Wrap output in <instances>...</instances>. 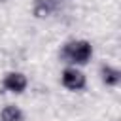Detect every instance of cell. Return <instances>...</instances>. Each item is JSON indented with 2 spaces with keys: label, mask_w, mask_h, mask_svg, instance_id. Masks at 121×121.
<instances>
[{
  "label": "cell",
  "mask_w": 121,
  "mask_h": 121,
  "mask_svg": "<svg viewBox=\"0 0 121 121\" xmlns=\"http://www.w3.org/2000/svg\"><path fill=\"white\" fill-rule=\"evenodd\" d=\"M93 53H95V49H93L91 42L89 40H79V38L78 40H68L60 47V59L68 66H78V68L89 64L91 59H93Z\"/></svg>",
  "instance_id": "6da1fadb"
},
{
  "label": "cell",
  "mask_w": 121,
  "mask_h": 121,
  "mask_svg": "<svg viewBox=\"0 0 121 121\" xmlns=\"http://www.w3.org/2000/svg\"><path fill=\"white\" fill-rule=\"evenodd\" d=\"M60 83H62V87L66 91L79 93V91H83L87 87V76L78 66H66L60 72Z\"/></svg>",
  "instance_id": "7a4b0ae2"
},
{
  "label": "cell",
  "mask_w": 121,
  "mask_h": 121,
  "mask_svg": "<svg viewBox=\"0 0 121 121\" xmlns=\"http://www.w3.org/2000/svg\"><path fill=\"white\" fill-rule=\"evenodd\" d=\"M2 87H4V91L11 93V95H23L28 87V78L19 70L6 72L2 78Z\"/></svg>",
  "instance_id": "3957f363"
},
{
  "label": "cell",
  "mask_w": 121,
  "mask_h": 121,
  "mask_svg": "<svg viewBox=\"0 0 121 121\" xmlns=\"http://www.w3.org/2000/svg\"><path fill=\"white\" fill-rule=\"evenodd\" d=\"M59 8L57 0H34L32 2V15L36 19H47L51 17Z\"/></svg>",
  "instance_id": "277c9868"
},
{
  "label": "cell",
  "mask_w": 121,
  "mask_h": 121,
  "mask_svg": "<svg viewBox=\"0 0 121 121\" xmlns=\"http://www.w3.org/2000/svg\"><path fill=\"white\" fill-rule=\"evenodd\" d=\"M100 79L106 87H117L121 83V70L112 64H102L100 66Z\"/></svg>",
  "instance_id": "5b68a950"
},
{
  "label": "cell",
  "mask_w": 121,
  "mask_h": 121,
  "mask_svg": "<svg viewBox=\"0 0 121 121\" xmlns=\"http://www.w3.org/2000/svg\"><path fill=\"white\" fill-rule=\"evenodd\" d=\"M0 121H25V113L15 104H6L0 110Z\"/></svg>",
  "instance_id": "8992f818"
}]
</instances>
